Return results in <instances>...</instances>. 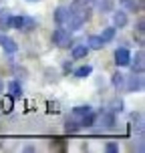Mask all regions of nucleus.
Listing matches in <instances>:
<instances>
[{
  "instance_id": "obj_1",
  "label": "nucleus",
  "mask_w": 145,
  "mask_h": 153,
  "mask_svg": "<svg viewBox=\"0 0 145 153\" xmlns=\"http://www.w3.org/2000/svg\"><path fill=\"white\" fill-rule=\"evenodd\" d=\"M87 18H89V10L85 6L81 0H77L71 4V8H67V22L69 24L71 30H79L85 22H87Z\"/></svg>"
},
{
  "instance_id": "obj_2",
  "label": "nucleus",
  "mask_w": 145,
  "mask_h": 153,
  "mask_svg": "<svg viewBox=\"0 0 145 153\" xmlns=\"http://www.w3.org/2000/svg\"><path fill=\"white\" fill-rule=\"evenodd\" d=\"M71 117H73L75 121H79V125H81V127H91V125H95V119H97L95 111H93L89 105L75 107L73 111H71Z\"/></svg>"
},
{
  "instance_id": "obj_3",
  "label": "nucleus",
  "mask_w": 145,
  "mask_h": 153,
  "mask_svg": "<svg viewBox=\"0 0 145 153\" xmlns=\"http://www.w3.org/2000/svg\"><path fill=\"white\" fill-rule=\"evenodd\" d=\"M36 26V20L32 16H12L10 18V28L16 30H32Z\"/></svg>"
},
{
  "instance_id": "obj_4",
  "label": "nucleus",
  "mask_w": 145,
  "mask_h": 153,
  "mask_svg": "<svg viewBox=\"0 0 145 153\" xmlns=\"http://www.w3.org/2000/svg\"><path fill=\"white\" fill-rule=\"evenodd\" d=\"M53 42L57 46H61V48H67L71 46V32L67 28H57L53 32Z\"/></svg>"
},
{
  "instance_id": "obj_5",
  "label": "nucleus",
  "mask_w": 145,
  "mask_h": 153,
  "mask_svg": "<svg viewBox=\"0 0 145 153\" xmlns=\"http://www.w3.org/2000/svg\"><path fill=\"white\" fill-rule=\"evenodd\" d=\"M129 62H131V53H129V48H117L115 51V65L117 67H129Z\"/></svg>"
},
{
  "instance_id": "obj_6",
  "label": "nucleus",
  "mask_w": 145,
  "mask_h": 153,
  "mask_svg": "<svg viewBox=\"0 0 145 153\" xmlns=\"http://www.w3.org/2000/svg\"><path fill=\"white\" fill-rule=\"evenodd\" d=\"M0 46H2L6 53H16V51H18V45H16L14 38L6 36V34H2V32H0Z\"/></svg>"
},
{
  "instance_id": "obj_7",
  "label": "nucleus",
  "mask_w": 145,
  "mask_h": 153,
  "mask_svg": "<svg viewBox=\"0 0 145 153\" xmlns=\"http://www.w3.org/2000/svg\"><path fill=\"white\" fill-rule=\"evenodd\" d=\"M113 125H115V115L113 113H103L99 117V127L103 131H109Z\"/></svg>"
},
{
  "instance_id": "obj_8",
  "label": "nucleus",
  "mask_w": 145,
  "mask_h": 153,
  "mask_svg": "<svg viewBox=\"0 0 145 153\" xmlns=\"http://www.w3.org/2000/svg\"><path fill=\"white\" fill-rule=\"evenodd\" d=\"M127 22H129V18H127V12H125V10H117V12L113 14L115 28H125V26H127Z\"/></svg>"
},
{
  "instance_id": "obj_9",
  "label": "nucleus",
  "mask_w": 145,
  "mask_h": 153,
  "mask_svg": "<svg viewBox=\"0 0 145 153\" xmlns=\"http://www.w3.org/2000/svg\"><path fill=\"white\" fill-rule=\"evenodd\" d=\"M143 87V76H141V73H133V75L129 76V83H127V91H139Z\"/></svg>"
},
{
  "instance_id": "obj_10",
  "label": "nucleus",
  "mask_w": 145,
  "mask_h": 153,
  "mask_svg": "<svg viewBox=\"0 0 145 153\" xmlns=\"http://www.w3.org/2000/svg\"><path fill=\"white\" fill-rule=\"evenodd\" d=\"M131 69H133V73H143V53L139 51L137 54H135V62H129Z\"/></svg>"
},
{
  "instance_id": "obj_11",
  "label": "nucleus",
  "mask_w": 145,
  "mask_h": 153,
  "mask_svg": "<svg viewBox=\"0 0 145 153\" xmlns=\"http://www.w3.org/2000/svg\"><path fill=\"white\" fill-rule=\"evenodd\" d=\"M53 16H54V22H57V24H65V22H67V8L59 6L57 10H54Z\"/></svg>"
},
{
  "instance_id": "obj_12",
  "label": "nucleus",
  "mask_w": 145,
  "mask_h": 153,
  "mask_svg": "<svg viewBox=\"0 0 145 153\" xmlns=\"http://www.w3.org/2000/svg\"><path fill=\"white\" fill-rule=\"evenodd\" d=\"M91 73H93V67H91V65H83V67H79V69L75 71V76H77V79H87Z\"/></svg>"
},
{
  "instance_id": "obj_13",
  "label": "nucleus",
  "mask_w": 145,
  "mask_h": 153,
  "mask_svg": "<svg viewBox=\"0 0 145 153\" xmlns=\"http://www.w3.org/2000/svg\"><path fill=\"white\" fill-rule=\"evenodd\" d=\"M10 18H12V14L8 12V10H0V28H10Z\"/></svg>"
},
{
  "instance_id": "obj_14",
  "label": "nucleus",
  "mask_w": 145,
  "mask_h": 153,
  "mask_svg": "<svg viewBox=\"0 0 145 153\" xmlns=\"http://www.w3.org/2000/svg\"><path fill=\"white\" fill-rule=\"evenodd\" d=\"M87 53H89V46L87 45H77L73 48V59H83V56H87Z\"/></svg>"
},
{
  "instance_id": "obj_15",
  "label": "nucleus",
  "mask_w": 145,
  "mask_h": 153,
  "mask_svg": "<svg viewBox=\"0 0 145 153\" xmlns=\"http://www.w3.org/2000/svg\"><path fill=\"white\" fill-rule=\"evenodd\" d=\"M65 129H67V133H71V135H73V133H77V131L81 129V125H79V121H75L73 117H69V119H67V123H65Z\"/></svg>"
},
{
  "instance_id": "obj_16",
  "label": "nucleus",
  "mask_w": 145,
  "mask_h": 153,
  "mask_svg": "<svg viewBox=\"0 0 145 153\" xmlns=\"http://www.w3.org/2000/svg\"><path fill=\"white\" fill-rule=\"evenodd\" d=\"M103 46H105V42H103L101 36H89V48H93V51H101Z\"/></svg>"
},
{
  "instance_id": "obj_17",
  "label": "nucleus",
  "mask_w": 145,
  "mask_h": 153,
  "mask_svg": "<svg viewBox=\"0 0 145 153\" xmlns=\"http://www.w3.org/2000/svg\"><path fill=\"white\" fill-rule=\"evenodd\" d=\"M8 93H10L12 99H18V97L22 95V93H20V85L16 83V81H10V83H8Z\"/></svg>"
},
{
  "instance_id": "obj_18",
  "label": "nucleus",
  "mask_w": 145,
  "mask_h": 153,
  "mask_svg": "<svg viewBox=\"0 0 145 153\" xmlns=\"http://www.w3.org/2000/svg\"><path fill=\"white\" fill-rule=\"evenodd\" d=\"M115 26H109V28H105L103 30V34H101V38H103V42H109V40H113L115 38Z\"/></svg>"
},
{
  "instance_id": "obj_19",
  "label": "nucleus",
  "mask_w": 145,
  "mask_h": 153,
  "mask_svg": "<svg viewBox=\"0 0 145 153\" xmlns=\"http://www.w3.org/2000/svg\"><path fill=\"white\" fill-rule=\"evenodd\" d=\"M113 85L119 89V87H123L125 85V75H121V73H115L113 75Z\"/></svg>"
},
{
  "instance_id": "obj_20",
  "label": "nucleus",
  "mask_w": 145,
  "mask_h": 153,
  "mask_svg": "<svg viewBox=\"0 0 145 153\" xmlns=\"http://www.w3.org/2000/svg\"><path fill=\"white\" fill-rule=\"evenodd\" d=\"M2 107H4V111H6V113H10V111H12V97L2 101Z\"/></svg>"
},
{
  "instance_id": "obj_21",
  "label": "nucleus",
  "mask_w": 145,
  "mask_h": 153,
  "mask_svg": "<svg viewBox=\"0 0 145 153\" xmlns=\"http://www.w3.org/2000/svg\"><path fill=\"white\" fill-rule=\"evenodd\" d=\"M105 149H107L109 153H115V151H119V145H117V143H113V141H111V143H107V147H105Z\"/></svg>"
},
{
  "instance_id": "obj_22",
  "label": "nucleus",
  "mask_w": 145,
  "mask_h": 153,
  "mask_svg": "<svg viewBox=\"0 0 145 153\" xmlns=\"http://www.w3.org/2000/svg\"><path fill=\"white\" fill-rule=\"evenodd\" d=\"M103 8H105V10H111V2H109V0H103V2H101V10H103Z\"/></svg>"
},
{
  "instance_id": "obj_23",
  "label": "nucleus",
  "mask_w": 145,
  "mask_h": 153,
  "mask_svg": "<svg viewBox=\"0 0 145 153\" xmlns=\"http://www.w3.org/2000/svg\"><path fill=\"white\" fill-rule=\"evenodd\" d=\"M143 26H145V24H143V20H139V24H137V32H139V34H143V30H145Z\"/></svg>"
},
{
  "instance_id": "obj_24",
  "label": "nucleus",
  "mask_w": 145,
  "mask_h": 153,
  "mask_svg": "<svg viewBox=\"0 0 145 153\" xmlns=\"http://www.w3.org/2000/svg\"><path fill=\"white\" fill-rule=\"evenodd\" d=\"M2 89H4V83H2V79H0V93H2Z\"/></svg>"
},
{
  "instance_id": "obj_25",
  "label": "nucleus",
  "mask_w": 145,
  "mask_h": 153,
  "mask_svg": "<svg viewBox=\"0 0 145 153\" xmlns=\"http://www.w3.org/2000/svg\"><path fill=\"white\" fill-rule=\"evenodd\" d=\"M121 2H123V4H125V2H127V0H121Z\"/></svg>"
}]
</instances>
